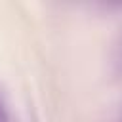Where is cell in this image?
Instances as JSON below:
<instances>
[{"instance_id": "cell-1", "label": "cell", "mask_w": 122, "mask_h": 122, "mask_svg": "<svg viewBox=\"0 0 122 122\" xmlns=\"http://www.w3.org/2000/svg\"><path fill=\"white\" fill-rule=\"evenodd\" d=\"M0 122H4V118H2V114H0Z\"/></svg>"}]
</instances>
